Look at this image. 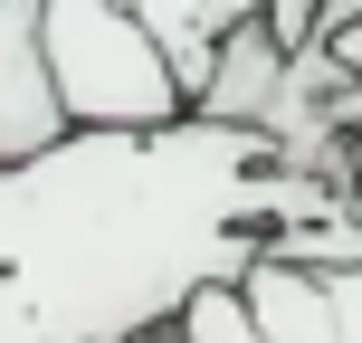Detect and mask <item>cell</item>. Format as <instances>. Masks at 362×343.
Wrapping results in <instances>:
<instances>
[{
  "label": "cell",
  "instance_id": "cell-1",
  "mask_svg": "<svg viewBox=\"0 0 362 343\" xmlns=\"http://www.w3.org/2000/svg\"><path fill=\"white\" fill-rule=\"evenodd\" d=\"M0 343H144L200 286H238L276 229V144L181 115L163 134H67L0 172Z\"/></svg>",
  "mask_w": 362,
  "mask_h": 343
},
{
  "label": "cell",
  "instance_id": "cell-2",
  "mask_svg": "<svg viewBox=\"0 0 362 343\" xmlns=\"http://www.w3.org/2000/svg\"><path fill=\"white\" fill-rule=\"evenodd\" d=\"M38 38H48V76H57V105L76 134H163L191 115L172 48L124 0H48Z\"/></svg>",
  "mask_w": 362,
  "mask_h": 343
},
{
  "label": "cell",
  "instance_id": "cell-3",
  "mask_svg": "<svg viewBox=\"0 0 362 343\" xmlns=\"http://www.w3.org/2000/svg\"><path fill=\"white\" fill-rule=\"evenodd\" d=\"M48 0H0V172L38 163V153L67 144V105H57V76H48V38H38Z\"/></svg>",
  "mask_w": 362,
  "mask_h": 343
},
{
  "label": "cell",
  "instance_id": "cell-4",
  "mask_svg": "<svg viewBox=\"0 0 362 343\" xmlns=\"http://www.w3.org/2000/svg\"><path fill=\"white\" fill-rule=\"evenodd\" d=\"M134 19H144L153 38L172 48V67H181V86H191V105H200V86H210V67H219V48H229L248 19H276V29L305 48L315 38V0H124Z\"/></svg>",
  "mask_w": 362,
  "mask_h": 343
},
{
  "label": "cell",
  "instance_id": "cell-5",
  "mask_svg": "<svg viewBox=\"0 0 362 343\" xmlns=\"http://www.w3.org/2000/svg\"><path fill=\"white\" fill-rule=\"evenodd\" d=\"M238 306L267 343H344V306H334L325 267H296V257L257 248V267L238 277Z\"/></svg>",
  "mask_w": 362,
  "mask_h": 343
},
{
  "label": "cell",
  "instance_id": "cell-6",
  "mask_svg": "<svg viewBox=\"0 0 362 343\" xmlns=\"http://www.w3.org/2000/svg\"><path fill=\"white\" fill-rule=\"evenodd\" d=\"M286 67H296V38L276 29V19H248V29L219 48L210 86H200L191 115H210V124H267L276 95H286Z\"/></svg>",
  "mask_w": 362,
  "mask_h": 343
},
{
  "label": "cell",
  "instance_id": "cell-7",
  "mask_svg": "<svg viewBox=\"0 0 362 343\" xmlns=\"http://www.w3.org/2000/svg\"><path fill=\"white\" fill-rule=\"evenodd\" d=\"M181 343H267L248 325V306H238V286H200L191 306H181Z\"/></svg>",
  "mask_w": 362,
  "mask_h": 343
},
{
  "label": "cell",
  "instance_id": "cell-8",
  "mask_svg": "<svg viewBox=\"0 0 362 343\" xmlns=\"http://www.w3.org/2000/svg\"><path fill=\"white\" fill-rule=\"evenodd\" d=\"M325 48H334V67L362 86V19H344V29H325Z\"/></svg>",
  "mask_w": 362,
  "mask_h": 343
},
{
  "label": "cell",
  "instance_id": "cell-9",
  "mask_svg": "<svg viewBox=\"0 0 362 343\" xmlns=\"http://www.w3.org/2000/svg\"><path fill=\"white\" fill-rule=\"evenodd\" d=\"M334 115H344V134H362V86H344V105H334Z\"/></svg>",
  "mask_w": 362,
  "mask_h": 343
},
{
  "label": "cell",
  "instance_id": "cell-10",
  "mask_svg": "<svg viewBox=\"0 0 362 343\" xmlns=\"http://www.w3.org/2000/svg\"><path fill=\"white\" fill-rule=\"evenodd\" d=\"M0 267H10V229H0Z\"/></svg>",
  "mask_w": 362,
  "mask_h": 343
},
{
  "label": "cell",
  "instance_id": "cell-11",
  "mask_svg": "<svg viewBox=\"0 0 362 343\" xmlns=\"http://www.w3.org/2000/svg\"><path fill=\"white\" fill-rule=\"evenodd\" d=\"M315 10H325V0H315Z\"/></svg>",
  "mask_w": 362,
  "mask_h": 343
}]
</instances>
